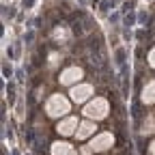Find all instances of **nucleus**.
I'll return each mask as SVG.
<instances>
[{"label": "nucleus", "instance_id": "4", "mask_svg": "<svg viewBox=\"0 0 155 155\" xmlns=\"http://www.w3.org/2000/svg\"><path fill=\"white\" fill-rule=\"evenodd\" d=\"M73 127H75V119H69V121H65L63 125H58V131H63V134H71V131H73Z\"/></svg>", "mask_w": 155, "mask_h": 155}, {"label": "nucleus", "instance_id": "3", "mask_svg": "<svg viewBox=\"0 0 155 155\" xmlns=\"http://www.w3.org/2000/svg\"><path fill=\"white\" fill-rule=\"evenodd\" d=\"M108 142H110V136H99V138H97V142H93V149L104 151V149H108V147H106Z\"/></svg>", "mask_w": 155, "mask_h": 155}, {"label": "nucleus", "instance_id": "1", "mask_svg": "<svg viewBox=\"0 0 155 155\" xmlns=\"http://www.w3.org/2000/svg\"><path fill=\"white\" fill-rule=\"evenodd\" d=\"M63 112H67V104L63 99H54L50 104V114H63Z\"/></svg>", "mask_w": 155, "mask_h": 155}, {"label": "nucleus", "instance_id": "6", "mask_svg": "<svg viewBox=\"0 0 155 155\" xmlns=\"http://www.w3.org/2000/svg\"><path fill=\"white\" fill-rule=\"evenodd\" d=\"M91 131H93V125H88V123H86V125H82V131H80V138H84V136H88Z\"/></svg>", "mask_w": 155, "mask_h": 155}, {"label": "nucleus", "instance_id": "5", "mask_svg": "<svg viewBox=\"0 0 155 155\" xmlns=\"http://www.w3.org/2000/svg\"><path fill=\"white\" fill-rule=\"evenodd\" d=\"M56 147H58V149H54V155H65V153L69 151V149H67L69 144H65V142H61V144H56Z\"/></svg>", "mask_w": 155, "mask_h": 155}, {"label": "nucleus", "instance_id": "2", "mask_svg": "<svg viewBox=\"0 0 155 155\" xmlns=\"http://www.w3.org/2000/svg\"><path fill=\"white\" fill-rule=\"evenodd\" d=\"M88 91H91L88 86H82V88H73V91H71V97H73L75 101H84L86 97H88Z\"/></svg>", "mask_w": 155, "mask_h": 155}]
</instances>
